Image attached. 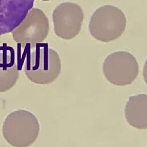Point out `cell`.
I'll return each instance as SVG.
<instances>
[{"instance_id": "6da1fadb", "label": "cell", "mask_w": 147, "mask_h": 147, "mask_svg": "<svg viewBox=\"0 0 147 147\" xmlns=\"http://www.w3.org/2000/svg\"><path fill=\"white\" fill-rule=\"evenodd\" d=\"M32 49L24 65L26 77L36 84L51 83L60 74L61 63L59 54L47 44H38Z\"/></svg>"}, {"instance_id": "7a4b0ae2", "label": "cell", "mask_w": 147, "mask_h": 147, "mask_svg": "<svg viewBox=\"0 0 147 147\" xmlns=\"http://www.w3.org/2000/svg\"><path fill=\"white\" fill-rule=\"evenodd\" d=\"M40 129L36 115L29 111L20 109L6 117L2 125V134L14 147H28L37 140Z\"/></svg>"}, {"instance_id": "3957f363", "label": "cell", "mask_w": 147, "mask_h": 147, "mask_svg": "<svg viewBox=\"0 0 147 147\" xmlns=\"http://www.w3.org/2000/svg\"><path fill=\"white\" fill-rule=\"evenodd\" d=\"M126 26V18L121 10L112 5H104L92 14L88 29L94 38L108 42L119 37Z\"/></svg>"}, {"instance_id": "277c9868", "label": "cell", "mask_w": 147, "mask_h": 147, "mask_svg": "<svg viewBox=\"0 0 147 147\" xmlns=\"http://www.w3.org/2000/svg\"><path fill=\"white\" fill-rule=\"evenodd\" d=\"M49 30V21L45 14L41 9L33 7L11 35L13 40L22 47L29 45L33 48L45 40Z\"/></svg>"}, {"instance_id": "5b68a950", "label": "cell", "mask_w": 147, "mask_h": 147, "mask_svg": "<svg viewBox=\"0 0 147 147\" xmlns=\"http://www.w3.org/2000/svg\"><path fill=\"white\" fill-rule=\"evenodd\" d=\"M139 67L136 57L126 51L114 52L108 55L103 64L106 79L118 86L130 84L137 78Z\"/></svg>"}, {"instance_id": "8992f818", "label": "cell", "mask_w": 147, "mask_h": 147, "mask_svg": "<svg viewBox=\"0 0 147 147\" xmlns=\"http://www.w3.org/2000/svg\"><path fill=\"white\" fill-rule=\"evenodd\" d=\"M84 14L78 5L67 2L59 4L52 13L53 29L56 35L71 40L80 32Z\"/></svg>"}, {"instance_id": "52a82bcc", "label": "cell", "mask_w": 147, "mask_h": 147, "mask_svg": "<svg viewBox=\"0 0 147 147\" xmlns=\"http://www.w3.org/2000/svg\"><path fill=\"white\" fill-rule=\"evenodd\" d=\"M34 0H0V36L11 33L33 8Z\"/></svg>"}, {"instance_id": "ba28073f", "label": "cell", "mask_w": 147, "mask_h": 147, "mask_svg": "<svg viewBox=\"0 0 147 147\" xmlns=\"http://www.w3.org/2000/svg\"><path fill=\"white\" fill-rule=\"evenodd\" d=\"M19 71L14 49L6 45L0 47V92L8 91L16 84Z\"/></svg>"}, {"instance_id": "9c48e42d", "label": "cell", "mask_w": 147, "mask_h": 147, "mask_svg": "<svg viewBox=\"0 0 147 147\" xmlns=\"http://www.w3.org/2000/svg\"><path fill=\"white\" fill-rule=\"evenodd\" d=\"M124 113L130 125L138 129H147V94L130 96Z\"/></svg>"}, {"instance_id": "30bf717a", "label": "cell", "mask_w": 147, "mask_h": 147, "mask_svg": "<svg viewBox=\"0 0 147 147\" xmlns=\"http://www.w3.org/2000/svg\"><path fill=\"white\" fill-rule=\"evenodd\" d=\"M142 75H143V78H144V81L147 84V59L145 61L144 65Z\"/></svg>"}, {"instance_id": "8fae6325", "label": "cell", "mask_w": 147, "mask_h": 147, "mask_svg": "<svg viewBox=\"0 0 147 147\" xmlns=\"http://www.w3.org/2000/svg\"><path fill=\"white\" fill-rule=\"evenodd\" d=\"M42 1H51V0H41Z\"/></svg>"}]
</instances>
